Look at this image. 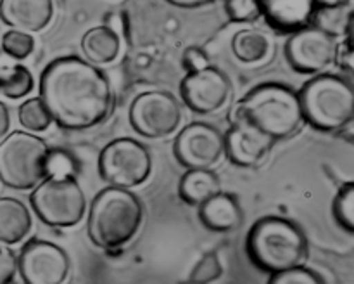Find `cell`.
<instances>
[{
    "mask_svg": "<svg viewBox=\"0 0 354 284\" xmlns=\"http://www.w3.org/2000/svg\"><path fill=\"white\" fill-rule=\"evenodd\" d=\"M38 97L52 121L64 130H88L107 120L114 106L113 89L102 69L78 55L48 62L40 75Z\"/></svg>",
    "mask_w": 354,
    "mask_h": 284,
    "instance_id": "6da1fadb",
    "label": "cell"
},
{
    "mask_svg": "<svg viewBox=\"0 0 354 284\" xmlns=\"http://www.w3.org/2000/svg\"><path fill=\"white\" fill-rule=\"evenodd\" d=\"M245 251L258 269L272 276L290 267L306 265L310 246L306 234L296 222L268 215L249 229Z\"/></svg>",
    "mask_w": 354,
    "mask_h": 284,
    "instance_id": "7a4b0ae2",
    "label": "cell"
},
{
    "mask_svg": "<svg viewBox=\"0 0 354 284\" xmlns=\"http://www.w3.org/2000/svg\"><path fill=\"white\" fill-rule=\"evenodd\" d=\"M144 220V206L135 193L109 186L99 190L88 208L86 231L100 249H120L135 238Z\"/></svg>",
    "mask_w": 354,
    "mask_h": 284,
    "instance_id": "3957f363",
    "label": "cell"
},
{
    "mask_svg": "<svg viewBox=\"0 0 354 284\" xmlns=\"http://www.w3.org/2000/svg\"><path fill=\"white\" fill-rule=\"evenodd\" d=\"M232 113L245 116L273 141L294 137L306 123L296 90L277 82L254 87L235 104Z\"/></svg>",
    "mask_w": 354,
    "mask_h": 284,
    "instance_id": "277c9868",
    "label": "cell"
},
{
    "mask_svg": "<svg viewBox=\"0 0 354 284\" xmlns=\"http://www.w3.org/2000/svg\"><path fill=\"white\" fill-rule=\"evenodd\" d=\"M306 123L322 132H339L353 123V85L339 75L313 76L297 92Z\"/></svg>",
    "mask_w": 354,
    "mask_h": 284,
    "instance_id": "5b68a950",
    "label": "cell"
},
{
    "mask_svg": "<svg viewBox=\"0 0 354 284\" xmlns=\"http://www.w3.org/2000/svg\"><path fill=\"white\" fill-rule=\"evenodd\" d=\"M48 144L37 134L14 130L0 141V182L16 190H31L48 175Z\"/></svg>",
    "mask_w": 354,
    "mask_h": 284,
    "instance_id": "8992f818",
    "label": "cell"
},
{
    "mask_svg": "<svg viewBox=\"0 0 354 284\" xmlns=\"http://www.w3.org/2000/svg\"><path fill=\"white\" fill-rule=\"evenodd\" d=\"M30 203L48 227H73L85 217L86 197L76 177H45L31 189Z\"/></svg>",
    "mask_w": 354,
    "mask_h": 284,
    "instance_id": "52a82bcc",
    "label": "cell"
},
{
    "mask_svg": "<svg viewBox=\"0 0 354 284\" xmlns=\"http://www.w3.org/2000/svg\"><path fill=\"white\" fill-rule=\"evenodd\" d=\"M151 172V152L135 139H114L99 154V173L109 186L133 189L142 186Z\"/></svg>",
    "mask_w": 354,
    "mask_h": 284,
    "instance_id": "ba28073f",
    "label": "cell"
},
{
    "mask_svg": "<svg viewBox=\"0 0 354 284\" xmlns=\"http://www.w3.org/2000/svg\"><path fill=\"white\" fill-rule=\"evenodd\" d=\"M182 123V106L173 94L151 90L133 99L130 106V125L138 135L165 139L175 134Z\"/></svg>",
    "mask_w": 354,
    "mask_h": 284,
    "instance_id": "9c48e42d",
    "label": "cell"
},
{
    "mask_svg": "<svg viewBox=\"0 0 354 284\" xmlns=\"http://www.w3.org/2000/svg\"><path fill=\"white\" fill-rule=\"evenodd\" d=\"M69 269L68 253L44 239H30L17 255V272L26 284H62Z\"/></svg>",
    "mask_w": 354,
    "mask_h": 284,
    "instance_id": "30bf717a",
    "label": "cell"
},
{
    "mask_svg": "<svg viewBox=\"0 0 354 284\" xmlns=\"http://www.w3.org/2000/svg\"><path fill=\"white\" fill-rule=\"evenodd\" d=\"M335 44V37L313 24H308L290 35L283 52L294 71L317 75L334 62Z\"/></svg>",
    "mask_w": 354,
    "mask_h": 284,
    "instance_id": "8fae6325",
    "label": "cell"
},
{
    "mask_svg": "<svg viewBox=\"0 0 354 284\" xmlns=\"http://www.w3.org/2000/svg\"><path fill=\"white\" fill-rule=\"evenodd\" d=\"M180 96L194 113H216L230 99L232 82L220 68L209 64L197 71H187L180 83Z\"/></svg>",
    "mask_w": 354,
    "mask_h": 284,
    "instance_id": "7c38bea8",
    "label": "cell"
},
{
    "mask_svg": "<svg viewBox=\"0 0 354 284\" xmlns=\"http://www.w3.org/2000/svg\"><path fill=\"white\" fill-rule=\"evenodd\" d=\"M228 120L232 125L223 135V152L228 161L241 168L261 166L268 158L275 141L242 114L230 111Z\"/></svg>",
    "mask_w": 354,
    "mask_h": 284,
    "instance_id": "4fadbf2b",
    "label": "cell"
},
{
    "mask_svg": "<svg viewBox=\"0 0 354 284\" xmlns=\"http://www.w3.org/2000/svg\"><path fill=\"white\" fill-rule=\"evenodd\" d=\"M173 154L185 168H211L223 156V135L213 125L194 121L176 135Z\"/></svg>",
    "mask_w": 354,
    "mask_h": 284,
    "instance_id": "5bb4252c",
    "label": "cell"
},
{
    "mask_svg": "<svg viewBox=\"0 0 354 284\" xmlns=\"http://www.w3.org/2000/svg\"><path fill=\"white\" fill-rule=\"evenodd\" d=\"M315 9V0H259L261 16L280 33H294L311 24Z\"/></svg>",
    "mask_w": 354,
    "mask_h": 284,
    "instance_id": "9a60e30c",
    "label": "cell"
},
{
    "mask_svg": "<svg viewBox=\"0 0 354 284\" xmlns=\"http://www.w3.org/2000/svg\"><path fill=\"white\" fill-rule=\"evenodd\" d=\"M54 16L52 0H0V19L14 30L40 31Z\"/></svg>",
    "mask_w": 354,
    "mask_h": 284,
    "instance_id": "2e32d148",
    "label": "cell"
},
{
    "mask_svg": "<svg viewBox=\"0 0 354 284\" xmlns=\"http://www.w3.org/2000/svg\"><path fill=\"white\" fill-rule=\"evenodd\" d=\"M199 218L209 231L230 232L242 224L244 211L237 196L220 190L199 204Z\"/></svg>",
    "mask_w": 354,
    "mask_h": 284,
    "instance_id": "e0dca14e",
    "label": "cell"
},
{
    "mask_svg": "<svg viewBox=\"0 0 354 284\" xmlns=\"http://www.w3.org/2000/svg\"><path fill=\"white\" fill-rule=\"evenodd\" d=\"M33 227V218L23 201L0 197V242L12 246L23 241Z\"/></svg>",
    "mask_w": 354,
    "mask_h": 284,
    "instance_id": "ac0fdd59",
    "label": "cell"
},
{
    "mask_svg": "<svg viewBox=\"0 0 354 284\" xmlns=\"http://www.w3.org/2000/svg\"><path fill=\"white\" fill-rule=\"evenodd\" d=\"M121 37L107 24L93 26L83 35L82 52L92 64H109L120 55Z\"/></svg>",
    "mask_w": 354,
    "mask_h": 284,
    "instance_id": "d6986e66",
    "label": "cell"
},
{
    "mask_svg": "<svg viewBox=\"0 0 354 284\" xmlns=\"http://www.w3.org/2000/svg\"><path fill=\"white\" fill-rule=\"evenodd\" d=\"M220 190V179L211 168H187L178 184L180 197L190 206H199Z\"/></svg>",
    "mask_w": 354,
    "mask_h": 284,
    "instance_id": "ffe728a7",
    "label": "cell"
},
{
    "mask_svg": "<svg viewBox=\"0 0 354 284\" xmlns=\"http://www.w3.org/2000/svg\"><path fill=\"white\" fill-rule=\"evenodd\" d=\"M35 89V78L26 66L0 51V94L9 99H21Z\"/></svg>",
    "mask_w": 354,
    "mask_h": 284,
    "instance_id": "44dd1931",
    "label": "cell"
},
{
    "mask_svg": "<svg viewBox=\"0 0 354 284\" xmlns=\"http://www.w3.org/2000/svg\"><path fill=\"white\" fill-rule=\"evenodd\" d=\"M311 24L335 38L346 37L353 24V2L335 7H317Z\"/></svg>",
    "mask_w": 354,
    "mask_h": 284,
    "instance_id": "7402d4cb",
    "label": "cell"
},
{
    "mask_svg": "<svg viewBox=\"0 0 354 284\" xmlns=\"http://www.w3.org/2000/svg\"><path fill=\"white\" fill-rule=\"evenodd\" d=\"M232 52L245 64L261 61L270 52V40L258 30H241L232 38Z\"/></svg>",
    "mask_w": 354,
    "mask_h": 284,
    "instance_id": "603a6c76",
    "label": "cell"
},
{
    "mask_svg": "<svg viewBox=\"0 0 354 284\" xmlns=\"http://www.w3.org/2000/svg\"><path fill=\"white\" fill-rule=\"evenodd\" d=\"M17 118H19V123L24 130L31 132V134H40L45 132L50 127L54 121H52L50 113L45 107L44 100L40 97H31L26 99L17 109Z\"/></svg>",
    "mask_w": 354,
    "mask_h": 284,
    "instance_id": "cb8c5ba5",
    "label": "cell"
},
{
    "mask_svg": "<svg viewBox=\"0 0 354 284\" xmlns=\"http://www.w3.org/2000/svg\"><path fill=\"white\" fill-rule=\"evenodd\" d=\"M334 217L337 224L349 234L354 231V184L348 182L341 186L337 196L334 199Z\"/></svg>",
    "mask_w": 354,
    "mask_h": 284,
    "instance_id": "d4e9b609",
    "label": "cell"
},
{
    "mask_svg": "<svg viewBox=\"0 0 354 284\" xmlns=\"http://www.w3.org/2000/svg\"><path fill=\"white\" fill-rule=\"evenodd\" d=\"M2 51L16 61H23L35 51V38L30 33L10 28L2 37Z\"/></svg>",
    "mask_w": 354,
    "mask_h": 284,
    "instance_id": "484cf974",
    "label": "cell"
},
{
    "mask_svg": "<svg viewBox=\"0 0 354 284\" xmlns=\"http://www.w3.org/2000/svg\"><path fill=\"white\" fill-rule=\"evenodd\" d=\"M221 274H223V267H221L220 258L216 253L209 251L196 263L187 281L190 284H207L220 279Z\"/></svg>",
    "mask_w": 354,
    "mask_h": 284,
    "instance_id": "4316f807",
    "label": "cell"
},
{
    "mask_svg": "<svg viewBox=\"0 0 354 284\" xmlns=\"http://www.w3.org/2000/svg\"><path fill=\"white\" fill-rule=\"evenodd\" d=\"M270 284H324V279L306 265H297L272 274Z\"/></svg>",
    "mask_w": 354,
    "mask_h": 284,
    "instance_id": "83f0119b",
    "label": "cell"
},
{
    "mask_svg": "<svg viewBox=\"0 0 354 284\" xmlns=\"http://www.w3.org/2000/svg\"><path fill=\"white\" fill-rule=\"evenodd\" d=\"M47 172L50 177H76L78 163H76L75 156L66 149H50L47 156Z\"/></svg>",
    "mask_w": 354,
    "mask_h": 284,
    "instance_id": "f1b7e54d",
    "label": "cell"
},
{
    "mask_svg": "<svg viewBox=\"0 0 354 284\" xmlns=\"http://www.w3.org/2000/svg\"><path fill=\"white\" fill-rule=\"evenodd\" d=\"M225 9L235 23H251L261 16L259 0H225Z\"/></svg>",
    "mask_w": 354,
    "mask_h": 284,
    "instance_id": "f546056e",
    "label": "cell"
},
{
    "mask_svg": "<svg viewBox=\"0 0 354 284\" xmlns=\"http://www.w3.org/2000/svg\"><path fill=\"white\" fill-rule=\"evenodd\" d=\"M17 274V256L6 242H0V284L12 283Z\"/></svg>",
    "mask_w": 354,
    "mask_h": 284,
    "instance_id": "4dcf8cb0",
    "label": "cell"
},
{
    "mask_svg": "<svg viewBox=\"0 0 354 284\" xmlns=\"http://www.w3.org/2000/svg\"><path fill=\"white\" fill-rule=\"evenodd\" d=\"M182 61L183 68L187 71H197V69H203L206 66H209V57H207V54L201 47L185 48Z\"/></svg>",
    "mask_w": 354,
    "mask_h": 284,
    "instance_id": "1f68e13d",
    "label": "cell"
},
{
    "mask_svg": "<svg viewBox=\"0 0 354 284\" xmlns=\"http://www.w3.org/2000/svg\"><path fill=\"white\" fill-rule=\"evenodd\" d=\"M353 44L351 38L346 37L344 40H341L339 44H335V52H334V62L337 66H341L344 71H351L353 69Z\"/></svg>",
    "mask_w": 354,
    "mask_h": 284,
    "instance_id": "d6a6232c",
    "label": "cell"
},
{
    "mask_svg": "<svg viewBox=\"0 0 354 284\" xmlns=\"http://www.w3.org/2000/svg\"><path fill=\"white\" fill-rule=\"evenodd\" d=\"M9 127H10L9 107L0 100V141H2L3 135L9 134Z\"/></svg>",
    "mask_w": 354,
    "mask_h": 284,
    "instance_id": "836d02e7",
    "label": "cell"
},
{
    "mask_svg": "<svg viewBox=\"0 0 354 284\" xmlns=\"http://www.w3.org/2000/svg\"><path fill=\"white\" fill-rule=\"evenodd\" d=\"M353 0H315L317 7H335L344 6V3H351Z\"/></svg>",
    "mask_w": 354,
    "mask_h": 284,
    "instance_id": "e575fe53",
    "label": "cell"
},
{
    "mask_svg": "<svg viewBox=\"0 0 354 284\" xmlns=\"http://www.w3.org/2000/svg\"><path fill=\"white\" fill-rule=\"evenodd\" d=\"M169 2H175L178 6H199V3L209 2V0H169Z\"/></svg>",
    "mask_w": 354,
    "mask_h": 284,
    "instance_id": "d590c367",
    "label": "cell"
}]
</instances>
